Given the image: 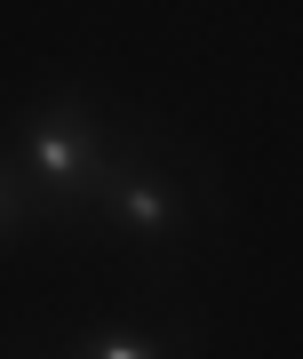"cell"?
<instances>
[{"instance_id":"cell-1","label":"cell","mask_w":303,"mask_h":359,"mask_svg":"<svg viewBox=\"0 0 303 359\" xmlns=\"http://www.w3.org/2000/svg\"><path fill=\"white\" fill-rule=\"evenodd\" d=\"M8 160L32 176V192H40V208H48L56 224H80V216H104L128 144L104 128L96 104H80V96H40L32 112L16 120Z\"/></svg>"},{"instance_id":"cell-2","label":"cell","mask_w":303,"mask_h":359,"mask_svg":"<svg viewBox=\"0 0 303 359\" xmlns=\"http://www.w3.org/2000/svg\"><path fill=\"white\" fill-rule=\"evenodd\" d=\"M104 224H112L120 240H136V248H184L191 192H184V176H168L160 160H144L136 144H128L120 184H112V200H104Z\"/></svg>"},{"instance_id":"cell-3","label":"cell","mask_w":303,"mask_h":359,"mask_svg":"<svg viewBox=\"0 0 303 359\" xmlns=\"http://www.w3.org/2000/svg\"><path fill=\"white\" fill-rule=\"evenodd\" d=\"M64 359H176L168 335H136V327H88Z\"/></svg>"},{"instance_id":"cell-4","label":"cell","mask_w":303,"mask_h":359,"mask_svg":"<svg viewBox=\"0 0 303 359\" xmlns=\"http://www.w3.org/2000/svg\"><path fill=\"white\" fill-rule=\"evenodd\" d=\"M0 200H8V240H25L32 231V176L8 160V176H0Z\"/></svg>"}]
</instances>
